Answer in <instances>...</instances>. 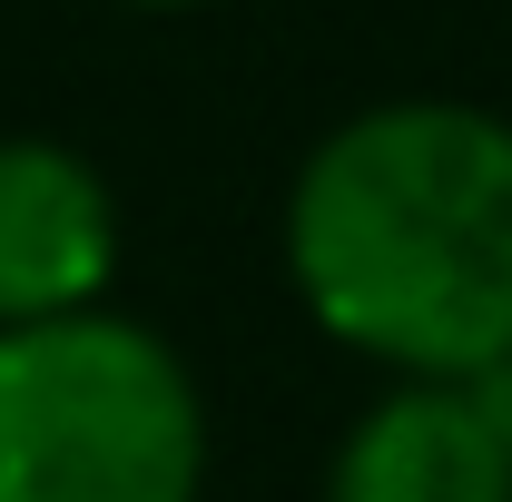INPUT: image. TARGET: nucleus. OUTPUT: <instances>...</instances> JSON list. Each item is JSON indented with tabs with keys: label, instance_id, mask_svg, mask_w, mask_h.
Returning <instances> with one entry per match:
<instances>
[{
	"label": "nucleus",
	"instance_id": "nucleus-6",
	"mask_svg": "<svg viewBox=\"0 0 512 502\" xmlns=\"http://www.w3.org/2000/svg\"><path fill=\"white\" fill-rule=\"evenodd\" d=\"M128 10H197V0H128Z\"/></svg>",
	"mask_w": 512,
	"mask_h": 502
},
{
	"label": "nucleus",
	"instance_id": "nucleus-3",
	"mask_svg": "<svg viewBox=\"0 0 512 502\" xmlns=\"http://www.w3.org/2000/svg\"><path fill=\"white\" fill-rule=\"evenodd\" d=\"M109 266H119L109 178L60 138H0V325L99 306Z\"/></svg>",
	"mask_w": 512,
	"mask_h": 502
},
{
	"label": "nucleus",
	"instance_id": "nucleus-4",
	"mask_svg": "<svg viewBox=\"0 0 512 502\" xmlns=\"http://www.w3.org/2000/svg\"><path fill=\"white\" fill-rule=\"evenodd\" d=\"M325 502H512V463L463 404V384L404 375L384 404L345 424L325 463Z\"/></svg>",
	"mask_w": 512,
	"mask_h": 502
},
{
	"label": "nucleus",
	"instance_id": "nucleus-5",
	"mask_svg": "<svg viewBox=\"0 0 512 502\" xmlns=\"http://www.w3.org/2000/svg\"><path fill=\"white\" fill-rule=\"evenodd\" d=\"M463 404L483 414V434L503 443V463H512V345H503V355H483V365L463 375Z\"/></svg>",
	"mask_w": 512,
	"mask_h": 502
},
{
	"label": "nucleus",
	"instance_id": "nucleus-2",
	"mask_svg": "<svg viewBox=\"0 0 512 502\" xmlns=\"http://www.w3.org/2000/svg\"><path fill=\"white\" fill-rule=\"evenodd\" d=\"M207 404L138 315L0 325V502H197Z\"/></svg>",
	"mask_w": 512,
	"mask_h": 502
},
{
	"label": "nucleus",
	"instance_id": "nucleus-1",
	"mask_svg": "<svg viewBox=\"0 0 512 502\" xmlns=\"http://www.w3.org/2000/svg\"><path fill=\"white\" fill-rule=\"evenodd\" d=\"M286 286L325 335L414 384L512 345V119L473 99H375L286 188Z\"/></svg>",
	"mask_w": 512,
	"mask_h": 502
}]
</instances>
